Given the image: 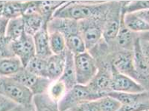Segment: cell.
<instances>
[{"instance_id":"1","label":"cell","mask_w":149,"mask_h":111,"mask_svg":"<svg viewBox=\"0 0 149 111\" xmlns=\"http://www.w3.org/2000/svg\"><path fill=\"white\" fill-rule=\"evenodd\" d=\"M110 2L67 1L54 14L52 18H62L81 21L93 17H104L108 12Z\"/></svg>"},{"instance_id":"2","label":"cell","mask_w":149,"mask_h":111,"mask_svg":"<svg viewBox=\"0 0 149 111\" xmlns=\"http://www.w3.org/2000/svg\"><path fill=\"white\" fill-rule=\"evenodd\" d=\"M0 95L20 107H29L33 105L34 95L31 91L13 77L0 76Z\"/></svg>"},{"instance_id":"3","label":"cell","mask_w":149,"mask_h":111,"mask_svg":"<svg viewBox=\"0 0 149 111\" xmlns=\"http://www.w3.org/2000/svg\"><path fill=\"white\" fill-rule=\"evenodd\" d=\"M105 18L106 16L93 17L78 22L80 34L87 51L93 50L102 41Z\"/></svg>"},{"instance_id":"4","label":"cell","mask_w":149,"mask_h":111,"mask_svg":"<svg viewBox=\"0 0 149 111\" xmlns=\"http://www.w3.org/2000/svg\"><path fill=\"white\" fill-rule=\"evenodd\" d=\"M74 59L77 84L87 85L98 72V63L89 51L74 55Z\"/></svg>"},{"instance_id":"5","label":"cell","mask_w":149,"mask_h":111,"mask_svg":"<svg viewBox=\"0 0 149 111\" xmlns=\"http://www.w3.org/2000/svg\"><path fill=\"white\" fill-rule=\"evenodd\" d=\"M123 2H110L109 8L106 13L103 25L102 39L111 45L114 42L120 28L123 12Z\"/></svg>"},{"instance_id":"6","label":"cell","mask_w":149,"mask_h":111,"mask_svg":"<svg viewBox=\"0 0 149 111\" xmlns=\"http://www.w3.org/2000/svg\"><path fill=\"white\" fill-rule=\"evenodd\" d=\"M100 97L88 88L87 85H77L68 90L61 101L58 103L60 111H68L86 101H95Z\"/></svg>"},{"instance_id":"7","label":"cell","mask_w":149,"mask_h":111,"mask_svg":"<svg viewBox=\"0 0 149 111\" xmlns=\"http://www.w3.org/2000/svg\"><path fill=\"white\" fill-rule=\"evenodd\" d=\"M11 77L29 89L33 95L47 93L50 84L52 81L47 78L34 75L25 68H22L16 74Z\"/></svg>"},{"instance_id":"8","label":"cell","mask_w":149,"mask_h":111,"mask_svg":"<svg viewBox=\"0 0 149 111\" xmlns=\"http://www.w3.org/2000/svg\"><path fill=\"white\" fill-rule=\"evenodd\" d=\"M87 86L90 91L99 96L100 98L108 95L109 93L112 91L110 63H105L104 65L98 67V72L96 75L88 84Z\"/></svg>"},{"instance_id":"9","label":"cell","mask_w":149,"mask_h":111,"mask_svg":"<svg viewBox=\"0 0 149 111\" xmlns=\"http://www.w3.org/2000/svg\"><path fill=\"white\" fill-rule=\"evenodd\" d=\"M110 65L116 72L130 77L137 81L133 51L123 50H116L111 56Z\"/></svg>"},{"instance_id":"10","label":"cell","mask_w":149,"mask_h":111,"mask_svg":"<svg viewBox=\"0 0 149 111\" xmlns=\"http://www.w3.org/2000/svg\"><path fill=\"white\" fill-rule=\"evenodd\" d=\"M112 90L123 93H141L148 91L142 85L130 77L118 72L111 66Z\"/></svg>"},{"instance_id":"11","label":"cell","mask_w":149,"mask_h":111,"mask_svg":"<svg viewBox=\"0 0 149 111\" xmlns=\"http://www.w3.org/2000/svg\"><path fill=\"white\" fill-rule=\"evenodd\" d=\"M133 58H134V66H135V71L136 73L137 81L140 83L146 90H148L149 75V57L145 56L141 52L139 47L138 37L135 39L134 48H133Z\"/></svg>"},{"instance_id":"12","label":"cell","mask_w":149,"mask_h":111,"mask_svg":"<svg viewBox=\"0 0 149 111\" xmlns=\"http://www.w3.org/2000/svg\"><path fill=\"white\" fill-rule=\"evenodd\" d=\"M123 22L127 29L135 34L148 32L149 11L141 10L123 14Z\"/></svg>"},{"instance_id":"13","label":"cell","mask_w":149,"mask_h":111,"mask_svg":"<svg viewBox=\"0 0 149 111\" xmlns=\"http://www.w3.org/2000/svg\"><path fill=\"white\" fill-rule=\"evenodd\" d=\"M12 49L15 57L19 58L24 68L29 61L36 56L33 37L26 34L18 41L12 42Z\"/></svg>"},{"instance_id":"14","label":"cell","mask_w":149,"mask_h":111,"mask_svg":"<svg viewBox=\"0 0 149 111\" xmlns=\"http://www.w3.org/2000/svg\"><path fill=\"white\" fill-rule=\"evenodd\" d=\"M66 62V51L61 54H52L47 59V78L51 81L59 79Z\"/></svg>"},{"instance_id":"15","label":"cell","mask_w":149,"mask_h":111,"mask_svg":"<svg viewBox=\"0 0 149 111\" xmlns=\"http://www.w3.org/2000/svg\"><path fill=\"white\" fill-rule=\"evenodd\" d=\"M35 53L38 57L48 58L52 55L49 44V32L47 24H45L41 30L33 36Z\"/></svg>"},{"instance_id":"16","label":"cell","mask_w":149,"mask_h":111,"mask_svg":"<svg viewBox=\"0 0 149 111\" xmlns=\"http://www.w3.org/2000/svg\"><path fill=\"white\" fill-rule=\"evenodd\" d=\"M136 37L137 36H135V33H132L125 28L123 22V16H122V21H121L120 28L118 30V34L112 43H114L115 47H116L117 50L133 51Z\"/></svg>"},{"instance_id":"17","label":"cell","mask_w":149,"mask_h":111,"mask_svg":"<svg viewBox=\"0 0 149 111\" xmlns=\"http://www.w3.org/2000/svg\"><path fill=\"white\" fill-rule=\"evenodd\" d=\"M74 55L69 50H66V62L63 73L60 78V80L65 84L68 90L77 85L76 81L75 67H74Z\"/></svg>"},{"instance_id":"18","label":"cell","mask_w":149,"mask_h":111,"mask_svg":"<svg viewBox=\"0 0 149 111\" xmlns=\"http://www.w3.org/2000/svg\"><path fill=\"white\" fill-rule=\"evenodd\" d=\"M37 6V10L39 14L43 17L46 23H48L53 18L56 11L65 4L67 1H57V0H44L35 1Z\"/></svg>"},{"instance_id":"19","label":"cell","mask_w":149,"mask_h":111,"mask_svg":"<svg viewBox=\"0 0 149 111\" xmlns=\"http://www.w3.org/2000/svg\"><path fill=\"white\" fill-rule=\"evenodd\" d=\"M108 95L118 101L121 104L148 102L149 99L148 91L141 93H123V92L111 91Z\"/></svg>"},{"instance_id":"20","label":"cell","mask_w":149,"mask_h":111,"mask_svg":"<svg viewBox=\"0 0 149 111\" xmlns=\"http://www.w3.org/2000/svg\"><path fill=\"white\" fill-rule=\"evenodd\" d=\"M23 23L25 33L29 36L33 37L34 35L42 28L45 24H47L45 21L43 17L39 13H33V14L23 15Z\"/></svg>"},{"instance_id":"21","label":"cell","mask_w":149,"mask_h":111,"mask_svg":"<svg viewBox=\"0 0 149 111\" xmlns=\"http://www.w3.org/2000/svg\"><path fill=\"white\" fill-rule=\"evenodd\" d=\"M22 68V64L16 57L0 59V76H13Z\"/></svg>"},{"instance_id":"22","label":"cell","mask_w":149,"mask_h":111,"mask_svg":"<svg viewBox=\"0 0 149 111\" xmlns=\"http://www.w3.org/2000/svg\"><path fill=\"white\" fill-rule=\"evenodd\" d=\"M25 34L22 17L13 18L8 21L6 37L11 42L19 40Z\"/></svg>"},{"instance_id":"23","label":"cell","mask_w":149,"mask_h":111,"mask_svg":"<svg viewBox=\"0 0 149 111\" xmlns=\"http://www.w3.org/2000/svg\"><path fill=\"white\" fill-rule=\"evenodd\" d=\"M32 103L35 111H60L58 103L52 101L47 93L34 95Z\"/></svg>"},{"instance_id":"24","label":"cell","mask_w":149,"mask_h":111,"mask_svg":"<svg viewBox=\"0 0 149 111\" xmlns=\"http://www.w3.org/2000/svg\"><path fill=\"white\" fill-rule=\"evenodd\" d=\"M47 59L36 55L29 61L25 69L34 75L47 78Z\"/></svg>"},{"instance_id":"25","label":"cell","mask_w":149,"mask_h":111,"mask_svg":"<svg viewBox=\"0 0 149 111\" xmlns=\"http://www.w3.org/2000/svg\"><path fill=\"white\" fill-rule=\"evenodd\" d=\"M49 44L52 54H61L67 50L66 41L61 33L57 30H48Z\"/></svg>"},{"instance_id":"26","label":"cell","mask_w":149,"mask_h":111,"mask_svg":"<svg viewBox=\"0 0 149 111\" xmlns=\"http://www.w3.org/2000/svg\"><path fill=\"white\" fill-rule=\"evenodd\" d=\"M67 50L74 55L84 53L86 50V46L82 38L80 32L75 33L65 38Z\"/></svg>"},{"instance_id":"27","label":"cell","mask_w":149,"mask_h":111,"mask_svg":"<svg viewBox=\"0 0 149 111\" xmlns=\"http://www.w3.org/2000/svg\"><path fill=\"white\" fill-rule=\"evenodd\" d=\"M25 1H6L2 15L8 19L22 16Z\"/></svg>"},{"instance_id":"28","label":"cell","mask_w":149,"mask_h":111,"mask_svg":"<svg viewBox=\"0 0 149 111\" xmlns=\"http://www.w3.org/2000/svg\"><path fill=\"white\" fill-rule=\"evenodd\" d=\"M68 88L65 84L60 79L51 81L47 89V94L51 100L56 103H59L64 95L68 92Z\"/></svg>"},{"instance_id":"29","label":"cell","mask_w":149,"mask_h":111,"mask_svg":"<svg viewBox=\"0 0 149 111\" xmlns=\"http://www.w3.org/2000/svg\"><path fill=\"white\" fill-rule=\"evenodd\" d=\"M148 8L149 1H143V0L129 1V2L123 1L122 11L123 14H126V13H133V12L148 9Z\"/></svg>"},{"instance_id":"30","label":"cell","mask_w":149,"mask_h":111,"mask_svg":"<svg viewBox=\"0 0 149 111\" xmlns=\"http://www.w3.org/2000/svg\"><path fill=\"white\" fill-rule=\"evenodd\" d=\"M96 101L100 111H117L121 106L118 101L109 95L96 99Z\"/></svg>"},{"instance_id":"31","label":"cell","mask_w":149,"mask_h":111,"mask_svg":"<svg viewBox=\"0 0 149 111\" xmlns=\"http://www.w3.org/2000/svg\"><path fill=\"white\" fill-rule=\"evenodd\" d=\"M15 57L12 49V42L6 37L0 39V59L10 58Z\"/></svg>"},{"instance_id":"32","label":"cell","mask_w":149,"mask_h":111,"mask_svg":"<svg viewBox=\"0 0 149 111\" xmlns=\"http://www.w3.org/2000/svg\"><path fill=\"white\" fill-rule=\"evenodd\" d=\"M148 102L131 103V104H121L117 111H148Z\"/></svg>"},{"instance_id":"33","label":"cell","mask_w":149,"mask_h":111,"mask_svg":"<svg viewBox=\"0 0 149 111\" xmlns=\"http://www.w3.org/2000/svg\"><path fill=\"white\" fill-rule=\"evenodd\" d=\"M68 111H100V109L97 101L95 100L80 103Z\"/></svg>"},{"instance_id":"34","label":"cell","mask_w":149,"mask_h":111,"mask_svg":"<svg viewBox=\"0 0 149 111\" xmlns=\"http://www.w3.org/2000/svg\"><path fill=\"white\" fill-rule=\"evenodd\" d=\"M16 107L18 105L14 102L0 95V111H10Z\"/></svg>"},{"instance_id":"35","label":"cell","mask_w":149,"mask_h":111,"mask_svg":"<svg viewBox=\"0 0 149 111\" xmlns=\"http://www.w3.org/2000/svg\"><path fill=\"white\" fill-rule=\"evenodd\" d=\"M8 21L9 19L2 16V15H0V39L6 37Z\"/></svg>"},{"instance_id":"36","label":"cell","mask_w":149,"mask_h":111,"mask_svg":"<svg viewBox=\"0 0 149 111\" xmlns=\"http://www.w3.org/2000/svg\"><path fill=\"white\" fill-rule=\"evenodd\" d=\"M18 109H19L18 110L19 111H35V109H34L33 105L29 107H20V106H19V107H18ZM10 111H15V108Z\"/></svg>"},{"instance_id":"37","label":"cell","mask_w":149,"mask_h":111,"mask_svg":"<svg viewBox=\"0 0 149 111\" xmlns=\"http://www.w3.org/2000/svg\"><path fill=\"white\" fill-rule=\"evenodd\" d=\"M5 5H6V1H0V15H2Z\"/></svg>"}]
</instances>
